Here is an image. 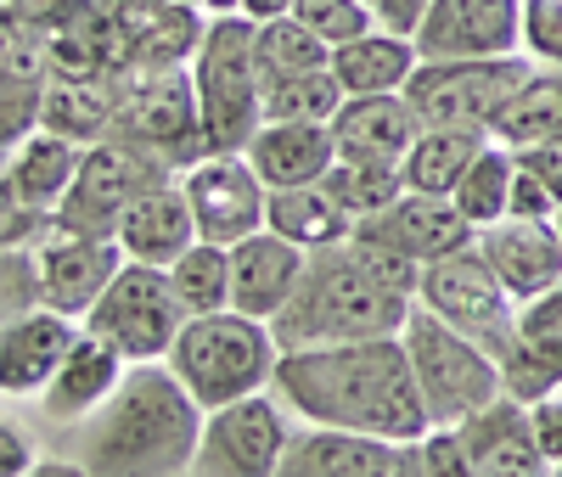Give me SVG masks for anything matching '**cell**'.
<instances>
[{"instance_id": "1", "label": "cell", "mask_w": 562, "mask_h": 477, "mask_svg": "<svg viewBox=\"0 0 562 477\" xmlns=\"http://www.w3.org/2000/svg\"><path fill=\"white\" fill-rule=\"evenodd\" d=\"M276 394L315 427H355V433H378L400 444L422 439L434 427L400 338L281 349Z\"/></svg>"}, {"instance_id": "2", "label": "cell", "mask_w": 562, "mask_h": 477, "mask_svg": "<svg viewBox=\"0 0 562 477\" xmlns=\"http://www.w3.org/2000/svg\"><path fill=\"white\" fill-rule=\"evenodd\" d=\"M422 264L371 242L344 236L333 248H315L293 286L288 309L270 320L281 349H315V343H360V338H400V326L416 304Z\"/></svg>"}, {"instance_id": "3", "label": "cell", "mask_w": 562, "mask_h": 477, "mask_svg": "<svg viewBox=\"0 0 562 477\" xmlns=\"http://www.w3.org/2000/svg\"><path fill=\"white\" fill-rule=\"evenodd\" d=\"M203 405L164 360H130L108 405L79 421V466L97 477H180L198 461Z\"/></svg>"}, {"instance_id": "4", "label": "cell", "mask_w": 562, "mask_h": 477, "mask_svg": "<svg viewBox=\"0 0 562 477\" xmlns=\"http://www.w3.org/2000/svg\"><path fill=\"white\" fill-rule=\"evenodd\" d=\"M164 365L186 382V394H192L203 410H214V405L276 388L281 343H276L270 320L225 304V309H209V315H186Z\"/></svg>"}, {"instance_id": "5", "label": "cell", "mask_w": 562, "mask_h": 477, "mask_svg": "<svg viewBox=\"0 0 562 477\" xmlns=\"http://www.w3.org/2000/svg\"><path fill=\"white\" fill-rule=\"evenodd\" d=\"M192 84H198L209 152H248V140L265 124L259 23H248L243 12L209 18V29L198 39V57H192Z\"/></svg>"}, {"instance_id": "6", "label": "cell", "mask_w": 562, "mask_h": 477, "mask_svg": "<svg viewBox=\"0 0 562 477\" xmlns=\"http://www.w3.org/2000/svg\"><path fill=\"white\" fill-rule=\"evenodd\" d=\"M400 343L411 354L416 388H422V405H428L434 427H456L461 416H473L479 405L506 394L495 354L484 343H473L467 331H456L450 320H439L422 298L411 304V315L400 326Z\"/></svg>"}, {"instance_id": "7", "label": "cell", "mask_w": 562, "mask_h": 477, "mask_svg": "<svg viewBox=\"0 0 562 477\" xmlns=\"http://www.w3.org/2000/svg\"><path fill=\"white\" fill-rule=\"evenodd\" d=\"M113 135L140 147L147 158H158L164 169H186L209 152L203 140V107H198V84L180 63L175 68H135L124 73L119 90V113H113Z\"/></svg>"}, {"instance_id": "8", "label": "cell", "mask_w": 562, "mask_h": 477, "mask_svg": "<svg viewBox=\"0 0 562 477\" xmlns=\"http://www.w3.org/2000/svg\"><path fill=\"white\" fill-rule=\"evenodd\" d=\"M535 73L529 52L512 57H450V63H416L405 79V102L422 124H456V129H490L506 107V95Z\"/></svg>"}, {"instance_id": "9", "label": "cell", "mask_w": 562, "mask_h": 477, "mask_svg": "<svg viewBox=\"0 0 562 477\" xmlns=\"http://www.w3.org/2000/svg\"><path fill=\"white\" fill-rule=\"evenodd\" d=\"M85 326L97 338H108L124 360H164L186 326V304L164 264L124 259L119 275L108 281V293L90 304Z\"/></svg>"}, {"instance_id": "10", "label": "cell", "mask_w": 562, "mask_h": 477, "mask_svg": "<svg viewBox=\"0 0 562 477\" xmlns=\"http://www.w3.org/2000/svg\"><path fill=\"white\" fill-rule=\"evenodd\" d=\"M416 298L428 304L439 320H450L456 331H467L473 343H484L501 365V354L518 338V298L501 286V275L490 270V259L479 253V242H467L434 264H422V286Z\"/></svg>"}, {"instance_id": "11", "label": "cell", "mask_w": 562, "mask_h": 477, "mask_svg": "<svg viewBox=\"0 0 562 477\" xmlns=\"http://www.w3.org/2000/svg\"><path fill=\"white\" fill-rule=\"evenodd\" d=\"M158 180H175V169H164L158 158H147L140 147L119 135H102L85 147V163L68 185V197L57 203L52 225L63 230H85V236H113L119 242V219L124 208L140 197V191H153Z\"/></svg>"}, {"instance_id": "12", "label": "cell", "mask_w": 562, "mask_h": 477, "mask_svg": "<svg viewBox=\"0 0 562 477\" xmlns=\"http://www.w3.org/2000/svg\"><path fill=\"white\" fill-rule=\"evenodd\" d=\"M293 444L288 405L276 388L248 394L203 410V439H198V477H281V455Z\"/></svg>"}, {"instance_id": "13", "label": "cell", "mask_w": 562, "mask_h": 477, "mask_svg": "<svg viewBox=\"0 0 562 477\" xmlns=\"http://www.w3.org/2000/svg\"><path fill=\"white\" fill-rule=\"evenodd\" d=\"M180 191H186V203H192V219H198L203 242L237 248L243 236L265 230L270 185L259 180L248 152H203L198 163L180 169Z\"/></svg>"}, {"instance_id": "14", "label": "cell", "mask_w": 562, "mask_h": 477, "mask_svg": "<svg viewBox=\"0 0 562 477\" xmlns=\"http://www.w3.org/2000/svg\"><path fill=\"white\" fill-rule=\"evenodd\" d=\"M411 39L422 63L512 57L524 52V0H428Z\"/></svg>"}, {"instance_id": "15", "label": "cell", "mask_w": 562, "mask_h": 477, "mask_svg": "<svg viewBox=\"0 0 562 477\" xmlns=\"http://www.w3.org/2000/svg\"><path fill=\"white\" fill-rule=\"evenodd\" d=\"M456 439H461L467 477H546L551 472L529 399H518V394H495L473 416H461Z\"/></svg>"}, {"instance_id": "16", "label": "cell", "mask_w": 562, "mask_h": 477, "mask_svg": "<svg viewBox=\"0 0 562 477\" xmlns=\"http://www.w3.org/2000/svg\"><path fill=\"white\" fill-rule=\"evenodd\" d=\"M34 259H40V281H45V304L85 320L90 304L108 293V281L124 264V248L113 236H85V230H63L45 219V230L34 236Z\"/></svg>"}, {"instance_id": "17", "label": "cell", "mask_w": 562, "mask_h": 477, "mask_svg": "<svg viewBox=\"0 0 562 477\" xmlns=\"http://www.w3.org/2000/svg\"><path fill=\"white\" fill-rule=\"evenodd\" d=\"M281 477H416V439H378L355 427H315L293 433L281 455Z\"/></svg>"}, {"instance_id": "18", "label": "cell", "mask_w": 562, "mask_h": 477, "mask_svg": "<svg viewBox=\"0 0 562 477\" xmlns=\"http://www.w3.org/2000/svg\"><path fill=\"white\" fill-rule=\"evenodd\" d=\"M360 236H371V242H383L416 264H434L456 248H467L479 236V225L467 219L450 197H434V191H400V197L383 208V214H371L355 225Z\"/></svg>"}, {"instance_id": "19", "label": "cell", "mask_w": 562, "mask_h": 477, "mask_svg": "<svg viewBox=\"0 0 562 477\" xmlns=\"http://www.w3.org/2000/svg\"><path fill=\"white\" fill-rule=\"evenodd\" d=\"M473 242H479V253L490 259V270L501 275V286L518 304H529L535 293H546V286L562 281V230H557V219L506 214V219L484 225Z\"/></svg>"}, {"instance_id": "20", "label": "cell", "mask_w": 562, "mask_h": 477, "mask_svg": "<svg viewBox=\"0 0 562 477\" xmlns=\"http://www.w3.org/2000/svg\"><path fill=\"white\" fill-rule=\"evenodd\" d=\"M304 259L310 253L299 242H288L281 230H270V225L243 236V242L231 248V309L276 320L281 309H288L299 275H304Z\"/></svg>"}, {"instance_id": "21", "label": "cell", "mask_w": 562, "mask_h": 477, "mask_svg": "<svg viewBox=\"0 0 562 477\" xmlns=\"http://www.w3.org/2000/svg\"><path fill=\"white\" fill-rule=\"evenodd\" d=\"M124 371H130V360H124L108 338H97L90 326H79L74 349L63 354V365L52 371V382L40 388V410H45V421L79 427L97 405H108V394L119 388V376H124Z\"/></svg>"}, {"instance_id": "22", "label": "cell", "mask_w": 562, "mask_h": 477, "mask_svg": "<svg viewBox=\"0 0 562 477\" xmlns=\"http://www.w3.org/2000/svg\"><path fill=\"white\" fill-rule=\"evenodd\" d=\"M79 326L85 320H74V315H63L52 304H40L34 315H23L18 326L0 331V394H7V399L40 394L45 382H52V371L63 365V354L74 349Z\"/></svg>"}, {"instance_id": "23", "label": "cell", "mask_w": 562, "mask_h": 477, "mask_svg": "<svg viewBox=\"0 0 562 477\" xmlns=\"http://www.w3.org/2000/svg\"><path fill=\"white\" fill-rule=\"evenodd\" d=\"M422 135L416 107L405 102V90L383 95H344V107L333 113V140L338 158H371V163H400L405 147Z\"/></svg>"}, {"instance_id": "24", "label": "cell", "mask_w": 562, "mask_h": 477, "mask_svg": "<svg viewBox=\"0 0 562 477\" xmlns=\"http://www.w3.org/2000/svg\"><path fill=\"white\" fill-rule=\"evenodd\" d=\"M192 242H198V219H192L186 191H180V174L158 180L153 191H140L119 219V248H124V259H140V264L169 270Z\"/></svg>"}, {"instance_id": "25", "label": "cell", "mask_w": 562, "mask_h": 477, "mask_svg": "<svg viewBox=\"0 0 562 477\" xmlns=\"http://www.w3.org/2000/svg\"><path fill=\"white\" fill-rule=\"evenodd\" d=\"M248 163L270 191L281 185H315L338 163L333 124H299V118H265L259 135L248 140Z\"/></svg>"}, {"instance_id": "26", "label": "cell", "mask_w": 562, "mask_h": 477, "mask_svg": "<svg viewBox=\"0 0 562 477\" xmlns=\"http://www.w3.org/2000/svg\"><path fill=\"white\" fill-rule=\"evenodd\" d=\"M85 163V140L63 135V129H29L18 147L7 152V163H0V174L12 180V191L34 208V214H57V203L68 197V185Z\"/></svg>"}, {"instance_id": "27", "label": "cell", "mask_w": 562, "mask_h": 477, "mask_svg": "<svg viewBox=\"0 0 562 477\" xmlns=\"http://www.w3.org/2000/svg\"><path fill=\"white\" fill-rule=\"evenodd\" d=\"M119 90H124V73H52L40 90V124L90 147V140L113 135Z\"/></svg>"}, {"instance_id": "28", "label": "cell", "mask_w": 562, "mask_h": 477, "mask_svg": "<svg viewBox=\"0 0 562 477\" xmlns=\"http://www.w3.org/2000/svg\"><path fill=\"white\" fill-rule=\"evenodd\" d=\"M422 52L411 34H394V29H366L344 45H333V73L349 95H383V90H405V79L416 73Z\"/></svg>"}, {"instance_id": "29", "label": "cell", "mask_w": 562, "mask_h": 477, "mask_svg": "<svg viewBox=\"0 0 562 477\" xmlns=\"http://www.w3.org/2000/svg\"><path fill=\"white\" fill-rule=\"evenodd\" d=\"M490 147V129H456V124H422V135L405 147L400 174L405 191H434V197H450L461 185V174L473 169V158Z\"/></svg>"}, {"instance_id": "30", "label": "cell", "mask_w": 562, "mask_h": 477, "mask_svg": "<svg viewBox=\"0 0 562 477\" xmlns=\"http://www.w3.org/2000/svg\"><path fill=\"white\" fill-rule=\"evenodd\" d=\"M490 135L501 147H540L562 135V63H535V73L506 95V107L490 118Z\"/></svg>"}, {"instance_id": "31", "label": "cell", "mask_w": 562, "mask_h": 477, "mask_svg": "<svg viewBox=\"0 0 562 477\" xmlns=\"http://www.w3.org/2000/svg\"><path fill=\"white\" fill-rule=\"evenodd\" d=\"M265 225H270V230H281L288 242H299L304 253H315V248H333V242H344V236H355V219L344 214V203L333 197V191H326V180L270 191Z\"/></svg>"}, {"instance_id": "32", "label": "cell", "mask_w": 562, "mask_h": 477, "mask_svg": "<svg viewBox=\"0 0 562 477\" xmlns=\"http://www.w3.org/2000/svg\"><path fill=\"white\" fill-rule=\"evenodd\" d=\"M512 180H518V152L501 147V140L490 135V147L473 158V169L461 174V185L450 191V203L484 230V225L506 219V208H512Z\"/></svg>"}, {"instance_id": "33", "label": "cell", "mask_w": 562, "mask_h": 477, "mask_svg": "<svg viewBox=\"0 0 562 477\" xmlns=\"http://www.w3.org/2000/svg\"><path fill=\"white\" fill-rule=\"evenodd\" d=\"M344 84L333 68H304V73H276L265 79V118H299V124H333L344 107Z\"/></svg>"}, {"instance_id": "34", "label": "cell", "mask_w": 562, "mask_h": 477, "mask_svg": "<svg viewBox=\"0 0 562 477\" xmlns=\"http://www.w3.org/2000/svg\"><path fill=\"white\" fill-rule=\"evenodd\" d=\"M326 191L344 203V214L360 225L371 214H383L400 191H405V174L400 163H371V158H338L333 169H326Z\"/></svg>"}, {"instance_id": "35", "label": "cell", "mask_w": 562, "mask_h": 477, "mask_svg": "<svg viewBox=\"0 0 562 477\" xmlns=\"http://www.w3.org/2000/svg\"><path fill=\"white\" fill-rule=\"evenodd\" d=\"M169 281H175V293H180L186 315L225 309V304H231V248L203 242V236H198V242L169 264Z\"/></svg>"}, {"instance_id": "36", "label": "cell", "mask_w": 562, "mask_h": 477, "mask_svg": "<svg viewBox=\"0 0 562 477\" xmlns=\"http://www.w3.org/2000/svg\"><path fill=\"white\" fill-rule=\"evenodd\" d=\"M304 68H333V45H326L304 18H270L259 23V73H304Z\"/></svg>"}, {"instance_id": "37", "label": "cell", "mask_w": 562, "mask_h": 477, "mask_svg": "<svg viewBox=\"0 0 562 477\" xmlns=\"http://www.w3.org/2000/svg\"><path fill=\"white\" fill-rule=\"evenodd\" d=\"M40 304H45V281H40L34 242H23V248H0V331L18 326L23 315H34Z\"/></svg>"}, {"instance_id": "38", "label": "cell", "mask_w": 562, "mask_h": 477, "mask_svg": "<svg viewBox=\"0 0 562 477\" xmlns=\"http://www.w3.org/2000/svg\"><path fill=\"white\" fill-rule=\"evenodd\" d=\"M518 343L562 371V281L535 293L529 304H518Z\"/></svg>"}, {"instance_id": "39", "label": "cell", "mask_w": 562, "mask_h": 477, "mask_svg": "<svg viewBox=\"0 0 562 477\" xmlns=\"http://www.w3.org/2000/svg\"><path fill=\"white\" fill-rule=\"evenodd\" d=\"M293 18H304L326 45H344L366 29H378V12L366 0H293Z\"/></svg>"}, {"instance_id": "40", "label": "cell", "mask_w": 562, "mask_h": 477, "mask_svg": "<svg viewBox=\"0 0 562 477\" xmlns=\"http://www.w3.org/2000/svg\"><path fill=\"white\" fill-rule=\"evenodd\" d=\"M40 90L45 84H18V79H0V163L29 129H40Z\"/></svg>"}, {"instance_id": "41", "label": "cell", "mask_w": 562, "mask_h": 477, "mask_svg": "<svg viewBox=\"0 0 562 477\" xmlns=\"http://www.w3.org/2000/svg\"><path fill=\"white\" fill-rule=\"evenodd\" d=\"M524 52L535 63H562V0H524Z\"/></svg>"}, {"instance_id": "42", "label": "cell", "mask_w": 562, "mask_h": 477, "mask_svg": "<svg viewBox=\"0 0 562 477\" xmlns=\"http://www.w3.org/2000/svg\"><path fill=\"white\" fill-rule=\"evenodd\" d=\"M416 477H467L456 427H428V433L416 439Z\"/></svg>"}, {"instance_id": "43", "label": "cell", "mask_w": 562, "mask_h": 477, "mask_svg": "<svg viewBox=\"0 0 562 477\" xmlns=\"http://www.w3.org/2000/svg\"><path fill=\"white\" fill-rule=\"evenodd\" d=\"M45 219L52 214H34L18 191H12V180L0 174V248H23V242H34V236L45 230Z\"/></svg>"}, {"instance_id": "44", "label": "cell", "mask_w": 562, "mask_h": 477, "mask_svg": "<svg viewBox=\"0 0 562 477\" xmlns=\"http://www.w3.org/2000/svg\"><path fill=\"white\" fill-rule=\"evenodd\" d=\"M506 214H518V219H557L562 214V197L557 191L518 158V180H512V208Z\"/></svg>"}, {"instance_id": "45", "label": "cell", "mask_w": 562, "mask_h": 477, "mask_svg": "<svg viewBox=\"0 0 562 477\" xmlns=\"http://www.w3.org/2000/svg\"><path fill=\"white\" fill-rule=\"evenodd\" d=\"M529 416H535L540 450H546V461H551V472H557V466H562V388L540 394V399L529 405Z\"/></svg>"}, {"instance_id": "46", "label": "cell", "mask_w": 562, "mask_h": 477, "mask_svg": "<svg viewBox=\"0 0 562 477\" xmlns=\"http://www.w3.org/2000/svg\"><path fill=\"white\" fill-rule=\"evenodd\" d=\"M34 444L18 421H0V477H29L34 472Z\"/></svg>"}, {"instance_id": "47", "label": "cell", "mask_w": 562, "mask_h": 477, "mask_svg": "<svg viewBox=\"0 0 562 477\" xmlns=\"http://www.w3.org/2000/svg\"><path fill=\"white\" fill-rule=\"evenodd\" d=\"M366 7L378 12L383 29H394V34H416L422 12H428V0H366Z\"/></svg>"}, {"instance_id": "48", "label": "cell", "mask_w": 562, "mask_h": 477, "mask_svg": "<svg viewBox=\"0 0 562 477\" xmlns=\"http://www.w3.org/2000/svg\"><path fill=\"white\" fill-rule=\"evenodd\" d=\"M518 158L562 197V135H557V140H540V147H518Z\"/></svg>"}, {"instance_id": "49", "label": "cell", "mask_w": 562, "mask_h": 477, "mask_svg": "<svg viewBox=\"0 0 562 477\" xmlns=\"http://www.w3.org/2000/svg\"><path fill=\"white\" fill-rule=\"evenodd\" d=\"M237 12H243L248 23H270V18H288L293 0H237Z\"/></svg>"}, {"instance_id": "50", "label": "cell", "mask_w": 562, "mask_h": 477, "mask_svg": "<svg viewBox=\"0 0 562 477\" xmlns=\"http://www.w3.org/2000/svg\"><path fill=\"white\" fill-rule=\"evenodd\" d=\"M557 230H562V214H557Z\"/></svg>"}, {"instance_id": "51", "label": "cell", "mask_w": 562, "mask_h": 477, "mask_svg": "<svg viewBox=\"0 0 562 477\" xmlns=\"http://www.w3.org/2000/svg\"><path fill=\"white\" fill-rule=\"evenodd\" d=\"M0 7H12V0H0Z\"/></svg>"}, {"instance_id": "52", "label": "cell", "mask_w": 562, "mask_h": 477, "mask_svg": "<svg viewBox=\"0 0 562 477\" xmlns=\"http://www.w3.org/2000/svg\"><path fill=\"white\" fill-rule=\"evenodd\" d=\"M557 472H562V466H557Z\"/></svg>"}]
</instances>
